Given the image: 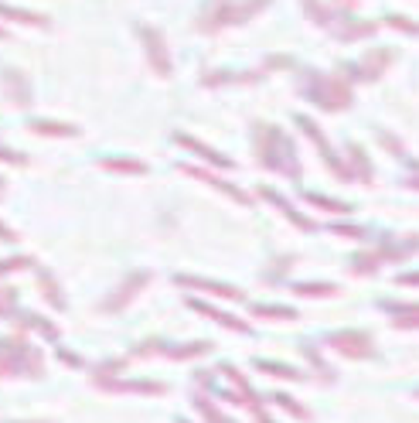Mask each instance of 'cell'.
<instances>
[{"instance_id":"24","label":"cell","mask_w":419,"mask_h":423,"mask_svg":"<svg viewBox=\"0 0 419 423\" xmlns=\"http://www.w3.org/2000/svg\"><path fill=\"white\" fill-rule=\"evenodd\" d=\"M195 406L202 410V417H205L208 423H232L225 413H222V410H218V406H215V403H211L208 396H195Z\"/></svg>"},{"instance_id":"36","label":"cell","mask_w":419,"mask_h":423,"mask_svg":"<svg viewBox=\"0 0 419 423\" xmlns=\"http://www.w3.org/2000/svg\"><path fill=\"white\" fill-rule=\"evenodd\" d=\"M62 362H69V365H82V359L72 355V352H62Z\"/></svg>"},{"instance_id":"3","label":"cell","mask_w":419,"mask_h":423,"mask_svg":"<svg viewBox=\"0 0 419 423\" xmlns=\"http://www.w3.org/2000/svg\"><path fill=\"white\" fill-rule=\"evenodd\" d=\"M314 96V103H321L324 110H344L351 103V92L348 85L337 83V79H324V76H314V89H307ZM307 96V99H310Z\"/></svg>"},{"instance_id":"19","label":"cell","mask_w":419,"mask_h":423,"mask_svg":"<svg viewBox=\"0 0 419 423\" xmlns=\"http://www.w3.org/2000/svg\"><path fill=\"white\" fill-rule=\"evenodd\" d=\"M99 164L106 171H123V174H143L147 171L143 161H130V157H102Z\"/></svg>"},{"instance_id":"26","label":"cell","mask_w":419,"mask_h":423,"mask_svg":"<svg viewBox=\"0 0 419 423\" xmlns=\"http://www.w3.org/2000/svg\"><path fill=\"white\" fill-rule=\"evenodd\" d=\"M31 130H35V133H48V137H75V133H79L75 127H65V123H44V120H35Z\"/></svg>"},{"instance_id":"4","label":"cell","mask_w":419,"mask_h":423,"mask_svg":"<svg viewBox=\"0 0 419 423\" xmlns=\"http://www.w3.org/2000/svg\"><path fill=\"white\" fill-rule=\"evenodd\" d=\"M147 284H150V270H136V273H130V277H126L123 284H120V287H116L113 294H109L106 300H102V311H109V314L123 311L126 304H130L133 297L140 294V291H143Z\"/></svg>"},{"instance_id":"37","label":"cell","mask_w":419,"mask_h":423,"mask_svg":"<svg viewBox=\"0 0 419 423\" xmlns=\"http://www.w3.org/2000/svg\"><path fill=\"white\" fill-rule=\"evenodd\" d=\"M0 239H7V243H14V239H17V232H10V229H7V225L0 222Z\"/></svg>"},{"instance_id":"15","label":"cell","mask_w":419,"mask_h":423,"mask_svg":"<svg viewBox=\"0 0 419 423\" xmlns=\"http://www.w3.org/2000/svg\"><path fill=\"white\" fill-rule=\"evenodd\" d=\"M252 365L266 376H276V379H290V382H303L307 376L300 369H290V365H280V362H269V359H252Z\"/></svg>"},{"instance_id":"39","label":"cell","mask_w":419,"mask_h":423,"mask_svg":"<svg viewBox=\"0 0 419 423\" xmlns=\"http://www.w3.org/2000/svg\"><path fill=\"white\" fill-rule=\"evenodd\" d=\"M0 38H7V31H3V28H0Z\"/></svg>"},{"instance_id":"30","label":"cell","mask_w":419,"mask_h":423,"mask_svg":"<svg viewBox=\"0 0 419 423\" xmlns=\"http://www.w3.org/2000/svg\"><path fill=\"white\" fill-rule=\"evenodd\" d=\"M31 266V256H14L7 263H0V273H10V270H28Z\"/></svg>"},{"instance_id":"25","label":"cell","mask_w":419,"mask_h":423,"mask_svg":"<svg viewBox=\"0 0 419 423\" xmlns=\"http://www.w3.org/2000/svg\"><path fill=\"white\" fill-rule=\"evenodd\" d=\"M300 348H303V355L314 362V369H317V376H321V379H324V382H335V372L328 369V362L321 359V352H317L314 345H300Z\"/></svg>"},{"instance_id":"13","label":"cell","mask_w":419,"mask_h":423,"mask_svg":"<svg viewBox=\"0 0 419 423\" xmlns=\"http://www.w3.org/2000/svg\"><path fill=\"white\" fill-rule=\"evenodd\" d=\"M174 140H177L181 147H191V150H195L198 157H205V161H211V164H218V168H235V164H232L229 157H222V154H215V150H211L208 144H202V140H195V137H188V133H177Z\"/></svg>"},{"instance_id":"2","label":"cell","mask_w":419,"mask_h":423,"mask_svg":"<svg viewBox=\"0 0 419 423\" xmlns=\"http://www.w3.org/2000/svg\"><path fill=\"white\" fill-rule=\"evenodd\" d=\"M324 345L337 352V355H344V359H372L375 355V341L368 331H362V328H344V331H331Z\"/></svg>"},{"instance_id":"5","label":"cell","mask_w":419,"mask_h":423,"mask_svg":"<svg viewBox=\"0 0 419 423\" xmlns=\"http://www.w3.org/2000/svg\"><path fill=\"white\" fill-rule=\"evenodd\" d=\"M31 355H38V348H31L17 338H3L0 341V376L24 372V359H31Z\"/></svg>"},{"instance_id":"40","label":"cell","mask_w":419,"mask_h":423,"mask_svg":"<svg viewBox=\"0 0 419 423\" xmlns=\"http://www.w3.org/2000/svg\"><path fill=\"white\" fill-rule=\"evenodd\" d=\"M0 191H3V181H0Z\"/></svg>"},{"instance_id":"31","label":"cell","mask_w":419,"mask_h":423,"mask_svg":"<svg viewBox=\"0 0 419 423\" xmlns=\"http://www.w3.org/2000/svg\"><path fill=\"white\" fill-rule=\"evenodd\" d=\"M331 232H341V236H351V239H365V229H355V225H335Z\"/></svg>"},{"instance_id":"29","label":"cell","mask_w":419,"mask_h":423,"mask_svg":"<svg viewBox=\"0 0 419 423\" xmlns=\"http://www.w3.org/2000/svg\"><path fill=\"white\" fill-rule=\"evenodd\" d=\"M348 150H351V161H355L358 174H362L365 181H372V164H368V157H362V150H358V147H348Z\"/></svg>"},{"instance_id":"11","label":"cell","mask_w":419,"mask_h":423,"mask_svg":"<svg viewBox=\"0 0 419 423\" xmlns=\"http://www.w3.org/2000/svg\"><path fill=\"white\" fill-rule=\"evenodd\" d=\"M181 171H184V174H191V178H202V181H208V184H215L218 191H225V195H229V198H235L239 205H249V195H246V191H239L235 184H229V181H222V178H215V174H208V171L191 168V164H181Z\"/></svg>"},{"instance_id":"18","label":"cell","mask_w":419,"mask_h":423,"mask_svg":"<svg viewBox=\"0 0 419 423\" xmlns=\"http://www.w3.org/2000/svg\"><path fill=\"white\" fill-rule=\"evenodd\" d=\"M269 403H273V406H280V410H287V413H294L296 420H310V410H307V406H300L294 396H287V392H269Z\"/></svg>"},{"instance_id":"14","label":"cell","mask_w":419,"mask_h":423,"mask_svg":"<svg viewBox=\"0 0 419 423\" xmlns=\"http://www.w3.org/2000/svg\"><path fill=\"white\" fill-rule=\"evenodd\" d=\"M96 386H102V389H109V392H154V396H161V392H168V386L164 382H96Z\"/></svg>"},{"instance_id":"1","label":"cell","mask_w":419,"mask_h":423,"mask_svg":"<svg viewBox=\"0 0 419 423\" xmlns=\"http://www.w3.org/2000/svg\"><path fill=\"white\" fill-rule=\"evenodd\" d=\"M256 154L262 161V168L269 171H287L290 178L300 174V164H296V154H294V144L280 133L276 127H266L259 123L256 127Z\"/></svg>"},{"instance_id":"33","label":"cell","mask_w":419,"mask_h":423,"mask_svg":"<svg viewBox=\"0 0 419 423\" xmlns=\"http://www.w3.org/2000/svg\"><path fill=\"white\" fill-rule=\"evenodd\" d=\"M378 137H382V144H385V147H389L392 154H402V144H399L395 137H389V133H378Z\"/></svg>"},{"instance_id":"21","label":"cell","mask_w":419,"mask_h":423,"mask_svg":"<svg viewBox=\"0 0 419 423\" xmlns=\"http://www.w3.org/2000/svg\"><path fill=\"white\" fill-rule=\"evenodd\" d=\"M392 62V51H375V55H368V62L362 65V79H378L382 76V69Z\"/></svg>"},{"instance_id":"10","label":"cell","mask_w":419,"mask_h":423,"mask_svg":"<svg viewBox=\"0 0 419 423\" xmlns=\"http://www.w3.org/2000/svg\"><path fill=\"white\" fill-rule=\"evenodd\" d=\"M382 311L392 314L395 328H419V304L409 300H382Z\"/></svg>"},{"instance_id":"9","label":"cell","mask_w":419,"mask_h":423,"mask_svg":"<svg viewBox=\"0 0 419 423\" xmlns=\"http://www.w3.org/2000/svg\"><path fill=\"white\" fill-rule=\"evenodd\" d=\"M188 307H191V311H198V314H205V318H208V321H215V325L229 328V331L249 335V325H246L242 318H232V314H225V311H218V307H211V304H202V300H188Z\"/></svg>"},{"instance_id":"35","label":"cell","mask_w":419,"mask_h":423,"mask_svg":"<svg viewBox=\"0 0 419 423\" xmlns=\"http://www.w3.org/2000/svg\"><path fill=\"white\" fill-rule=\"evenodd\" d=\"M399 284H402V287H416V284H419V273H402V277H399Z\"/></svg>"},{"instance_id":"27","label":"cell","mask_w":419,"mask_h":423,"mask_svg":"<svg viewBox=\"0 0 419 423\" xmlns=\"http://www.w3.org/2000/svg\"><path fill=\"white\" fill-rule=\"evenodd\" d=\"M42 294L48 297V300H51L58 311L65 307V297L58 294V284H55V277H48V273H42Z\"/></svg>"},{"instance_id":"23","label":"cell","mask_w":419,"mask_h":423,"mask_svg":"<svg viewBox=\"0 0 419 423\" xmlns=\"http://www.w3.org/2000/svg\"><path fill=\"white\" fill-rule=\"evenodd\" d=\"M211 352V341H191V345H181V348H168L164 355L170 359H195V355H205Z\"/></svg>"},{"instance_id":"6","label":"cell","mask_w":419,"mask_h":423,"mask_svg":"<svg viewBox=\"0 0 419 423\" xmlns=\"http://www.w3.org/2000/svg\"><path fill=\"white\" fill-rule=\"evenodd\" d=\"M177 287H191V291H202V294L222 297V300H242V291L232 287V284H218V280H205V277H188V273H177L174 277Z\"/></svg>"},{"instance_id":"41","label":"cell","mask_w":419,"mask_h":423,"mask_svg":"<svg viewBox=\"0 0 419 423\" xmlns=\"http://www.w3.org/2000/svg\"><path fill=\"white\" fill-rule=\"evenodd\" d=\"M177 423H188V420H177Z\"/></svg>"},{"instance_id":"34","label":"cell","mask_w":419,"mask_h":423,"mask_svg":"<svg viewBox=\"0 0 419 423\" xmlns=\"http://www.w3.org/2000/svg\"><path fill=\"white\" fill-rule=\"evenodd\" d=\"M0 161H10V164H28V157H24V154H10V150H3V147H0Z\"/></svg>"},{"instance_id":"38","label":"cell","mask_w":419,"mask_h":423,"mask_svg":"<svg viewBox=\"0 0 419 423\" xmlns=\"http://www.w3.org/2000/svg\"><path fill=\"white\" fill-rule=\"evenodd\" d=\"M406 184H409V188H419V171H416V178H406Z\"/></svg>"},{"instance_id":"28","label":"cell","mask_w":419,"mask_h":423,"mask_svg":"<svg viewBox=\"0 0 419 423\" xmlns=\"http://www.w3.org/2000/svg\"><path fill=\"white\" fill-rule=\"evenodd\" d=\"M307 202H314V205H321L324 212H337V215H344V212H351V205H344V202H331V198H324V195H303Z\"/></svg>"},{"instance_id":"16","label":"cell","mask_w":419,"mask_h":423,"mask_svg":"<svg viewBox=\"0 0 419 423\" xmlns=\"http://www.w3.org/2000/svg\"><path fill=\"white\" fill-rule=\"evenodd\" d=\"M249 314L266 318V321H296V318H300L294 307H280V304H252Z\"/></svg>"},{"instance_id":"17","label":"cell","mask_w":419,"mask_h":423,"mask_svg":"<svg viewBox=\"0 0 419 423\" xmlns=\"http://www.w3.org/2000/svg\"><path fill=\"white\" fill-rule=\"evenodd\" d=\"M262 195H266V198H269V202H273V205H276L280 212H287L294 225H300V229H307V232H314V222H310V218H303L300 212H294V205H290V202H283V198H280V195H273L269 188H262Z\"/></svg>"},{"instance_id":"22","label":"cell","mask_w":419,"mask_h":423,"mask_svg":"<svg viewBox=\"0 0 419 423\" xmlns=\"http://www.w3.org/2000/svg\"><path fill=\"white\" fill-rule=\"evenodd\" d=\"M0 14H3V17H10V21H21V24L48 28V17H42V14H31V10H17V7H3V3H0Z\"/></svg>"},{"instance_id":"32","label":"cell","mask_w":419,"mask_h":423,"mask_svg":"<svg viewBox=\"0 0 419 423\" xmlns=\"http://www.w3.org/2000/svg\"><path fill=\"white\" fill-rule=\"evenodd\" d=\"M389 24H395V28H406V35H419V24H409V21H402V17H389Z\"/></svg>"},{"instance_id":"20","label":"cell","mask_w":419,"mask_h":423,"mask_svg":"<svg viewBox=\"0 0 419 423\" xmlns=\"http://www.w3.org/2000/svg\"><path fill=\"white\" fill-rule=\"evenodd\" d=\"M290 291H294L296 297H337L341 294L335 284H294Z\"/></svg>"},{"instance_id":"12","label":"cell","mask_w":419,"mask_h":423,"mask_svg":"<svg viewBox=\"0 0 419 423\" xmlns=\"http://www.w3.org/2000/svg\"><path fill=\"white\" fill-rule=\"evenodd\" d=\"M3 83H7V96H10L17 106H28V103H31V89H28V79H24L17 69H3Z\"/></svg>"},{"instance_id":"7","label":"cell","mask_w":419,"mask_h":423,"mask_svg":"<svg viewBox=\"0 0 419 423\" xmlns=\"http://www.w3.org/2000/svg\"><path fill=\"white\" fill-rule=\"evenodd\" d=\"M140 38H143V48H147V58L154 65L157 76H170V55H168V44L161 38L157 28H140Z\"/></svg>"},{"instance_id":"42","label":"cell","mask_w":419,"mask_h":423,"mask_svg":"<svg viewBox=\"0 0 419 423\" xmlns=\"http://www.w3.org/2000/svg\"><path fill=\"white\" fill-rule=\"evenodd\" d=\"M416 399H419V389H416Z\"/></svg>"},{"instance_id":"8","label":"cell","mask_w":419,"mask_h":423,"mask_svg":"<svg viewBox=\"0 0 419 423\" xmlns=\"http://www.w3.org/2000/svg\"><path fill=\"white\" fill-rule=\"evenodd\" d=\"M296 123H300V130H303L307 137H314V144L321 147V157H324V161L331 164V171H335V174H341V181H351V171L344 168V164L337 161L335 154H331V147H328V140H324V133H321V130L314 127V123H310L307 116H296Z\"/></svg>"}]
</instances>
